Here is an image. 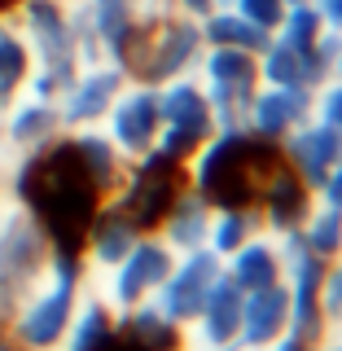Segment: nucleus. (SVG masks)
Listing matches in <instances>:
<instances>
[{
    "label": "nucleus",
    "instance_id": "20e7f679",
    "mask_svg": "<svg viewBox=\"0 0 342 351\" xmlns=\"http://www.w3.org/2000/svg\"><path fill=\"white\" fill-rule=\"evenodd\" d=\"M184 189H189V162H175L167 154L149 149V154H141V158L127 162L123 184L110 197L132 215V224H136L141 233H158L162 215L171 211V202Z\"/></svg>",
    "mask_w": 342,
    "mask_h": 351
},
{
    "label": "nucleus",
    "instance_id": "6e6552de",
    "mask_svg": "<svg viewBox=\"0 0 342 351\" xmlns=\"http://www.w3.org/2000/svg\"><path fill=\"white\" fill-rule=\"evenodd\" d=\"M219 272H224V259L211 246H193V250H184V259H175V268L154 290L149 303L162 316H171L175 325H189V321H197V312H202L211 285L219 281Z\"/></svg>",
    "mask_w": 342,
    "mask_h": 351
},
{
    "label": "nucleus",
    "instance_id": "393cba45",
    "mask_svg": "<svg viewBox=\"0 0 342 351\" xmlns=\"http://www.w3.org/2000/svg\"><path fill=\"white\" fill-rule=\"evenodd\" d=\"M228 277L250 294V290H263V285H272V281H285V259H281L277 246L250 237L241 250L228 255Z\"/></svg>",
    "mask_w": 342,
    "mask_h": 351
},
{
    "label": "nucleus",
    "instance_id": "7ed1b4c3",
    "mask_svg": "<svg viewBox=\"0 0 342 351\" xmlns=\"http://www.w3.org/2000/svg\"><path fill=\"white\" fill-rule=\"evenodd\" d=\"M53 237L40 211L18 189H0V321H9L18 294L49 268Z\"/></svg>",
    "mask_w": 342,
    "mask_h": 351
},
{
    "label": "nucleus",
    "instance_id": "e433bc0d",
    "mask_svg": "<svg viewBox=\"0 0 342 351\" xmlns=\"http://www.w3.org/2000/svg\"><path fill=\"white\" fill-rule=\"evenodd\" d=\"M334 80H342V49H338V58H334Z\"/></svg>",
    "mask_w": 342,
    "mask_h": 351
},
{
    "label": "nucleus",
    "instance_id": "473e14b6",
    "mask_svg": "<svg viewBox=\"0 0 342 351\" xmlns=\"http://www.w3.org/2000/svg\"><path fill=\"white\" fill-rule=\"evenodd\" d=\"M321 193H325V206H334V211H342V162H338V167L325 176Z\"/></svg>",
    "mask_w": 342,
    "mask_h": 351
},
{
    "label": "nucleus",
    "instance_id": "39448f33",
    "mask_svg": "<svg viewBox=\"0 0 342 351\" xmlns=\"http://www.w3.org/2000/svg\"><path fill=\"white\" fill-rule=\"evenodd\" d=\"M206 71V97L215 110V132L224 128H246V110L255 101L263 75H259V53L246 49H206L202 53Z\"/></svg>",
    "mask_w": 342,
    "mask_h": 351
},
{
    "label": "nucleus",
    "instance_id": "b1692460",
    "mask_svg": "<svg viewBox=\"0 0 342 351\" xmlns=\"http://www.w3.org/2000/svg\"><path fill=\"white\" fill-rule=\"evenodd\" d=\"M202 40L206 49H246V53H263L272 44V31L255 27L250 18H241L233 5H219L211 18H202Z\"/></svg>",
    "mask_w": 342,
    "mask_h": 351
},
{
    "label": "nucleus",
    "instance_id": "a878e982",
    "mask_svg": "<svg viewBox=\"0 0 342 351\" xmlns=\"http://www.w3.org/2000/svg\"><path fill=\"white\" fill-rule=\"evenodd\" d=\"M259 233V211L250 206H228V211L211 215V233H206V246L215 250L219 259H228L233 250H241L250 237Z\"/></svg>",
    "mask_w": 342,
    "mask_h": 351
},
{
    "label": "nucleus",
    "instance_id": "a19ab883",
    "mask_svg": "<svg viewBox=\"0 0 342 351\" xmlns=\"http://www.w3.org/2000/svg\"><path fill=\"white\" fill-rule=\"evenodd\" d=\"M329 351H342V343H338V347H329Z\"/></svg>",
    "mask_w": 342,
    "mask_h": 351
},
{
    "label": "nucleus",
    "instance_id": "1a4fd4ad",
    "mask_svg": "<svg viewBox=\"0 0 342 351\" xmlns=\"http://www.w3.org/2000/svg\"><path fill=\"white\" fill-rule=\"evenodd\" d=\"M101 123H106V136L119 145V154H123L127 162L141 158V154H149L154 141H158V132H162L158 88L127 80V88L114 97V106H110V114L101 119Z\"/></svg>",
    "mask_w": 342,
    "mask_h": 351
},
{
    "label": "nucleus",
    "instance_id": "c756f323",
    "mask_svg": "<svg viewBox=\"0 0 342 351\" xmlns=\"http://www.w3.org/2000/svg\"><path fill=\"white\" fill-rule=\"evenodd\" d=\"M316 110H321V123H329V128L342 132V80L334 88H325L321 101H316Z\"/></svg>",
    "mask_w": 342,
    "mask_h": 351
},
{
    "label": "nucleus",
    "instance_id": "4c0bfd02",
    "mask_svg": "<svg viewBox=\"0 0 342 351\" xmlns=\"http://www.w3.org/2000/svg\"><path fill=\"white\" fill-rule=\"evenodd\" d=\"M123 5H132V9H145V5H149V0H123Z\"/></svg>",
    "mask_w": 342,
    "mask_h": 351
},
{
    "label": "nucleus",
    "instance_id": "2eb2a0df",
    "mask_svg": "<svg viewBox=\"0 0 342 351\" xmlns=\"http://www.w3.org/2000/svg\"><path fill=\"white\" fill-rule=\"evenodd\" d=\"M136 237H141V228L132 224V215L114 197H106V202L97 206L93 224H88V233H84V246H80L84 268H114V263L136 246Z\"/></svg>",
    "mask_w": 342,
    "mask_h": 351
},
{
    "label": "nucleus",
    "instance_id": "a211bd4d",
    "mask_svg": "<svg viewBox=\"0 0 342 351\" xmlns=\"http://www.w3.org/2000/svg\"><path fill=\"white\" fill-rule=\"evenodd\" d=\"M158 101H162V128H189V132H197L202 141L215 136L211 97H206V88H197L189 75L162 84V88H158Z\"/></svg>",
    "mask_w": 342,
    "mask_h": 351
},
{
    "label": "nucleus",
    "instance_id": "dca6fc26",
    "mask_svg": "<svg viewBox=\"0 0 342 351\" xmlns=\"http://www.w3.org/2000/svg\"><path fill=\"white\" fill-rule=\"evenodd\" d=\"M281 145H285L290 167L299 171L312 189H321L325 176L342 162V132L329 128V123H303V128H294Z\"/></svg>",
    "mask_w": 342,
    "mask_h": 351
},
{
    "label": "nucleus",
    "instance_id": "c85d7f7f",
    "mask_svg": "<svg viewBox=\"0 0 342 351\" xmlns=\"http://www.w3.org/2000/svg\"><path fill=\"white\" fill-rule=\"evenodd\" d=\"M233 9H237L241 18H250L255 27H263V31H277L290 5H285V0H233Z\"/></svg>",
    "mask_w": 342,
    "mask_h": 351
},
{
    "label": "nucleus",
    "instance_id": "4468645a",
    "mask_svg": "<svg viewBox=\"0 0 342 351\" xmlns=\"http://www.w3.org/2000/svg\"><path fill=\"white\" fill-rule=\"evenodd\" d=\"M285 329H290V285L272 281V285H263V290H250L246 307H241L237 347L263 351V347L277 343V338H285Z\"/></svg>",
    "mask_w": 342,
    "mask_h": 351
},
{
    "label": "nucleus",
    "instance_id": "423d86ee",
    "mask_svg": "<svg viewBox=\"0 0 342 351\" xmlns=\"http://www.w3.org/2000/svg\"><path fill=\"white\" fill-rule=\"evenodd\" d=\"M206 53V40H202V22L184 18V14H162L154 22V36H149V49H145V62H141V75L136 84H149V88H162L180 75H189Z\"/></svg>",
    "mask_w": 342,
    "mask_h": 351
},
{
    "label": "nucleus",
    "instance_id": "c9c22d12",
    "mask_svg": "<svg viewBox=\"0 0 342 351\" xmlns=\"http://www.w3.org/2000/svg\"><path fill=\"white\" fill-rule=\"evenodd\" d=\"M0 351H22V347H18V338L9 334V325H5V321H0Z\"/></svg>",
    "mask_w": 342,
    "mask_h": 351
},
{
    "label": "nucleus",
    "instance_id": "412c9836",
    "mask_svg": "<svg viewBox=\"0 0 342 351\" xmlns=\"http://www.w3.org/2000/svg\"><path fill=\"white\" fill-rule=\"evenodd\" d=\"M114 325H119V334H123L136 351H180V343H184L180 325H175L171 316H162L149 299L136 303V307H127V312H119Z\"/></svg>",
    "mask_w": 342,
    "mask_h": 351
},
{
    "label": "nucleus",
    "instance_id": "9b49d317",
    "mask_svg": "<svg viewBox=\"0 0 342 351\" xmlns=\"http://www.w3.org/2000/svg\"><path fill=\"white\" fill-rule=\"evenodd\" d=\"M127 88L123 66L114 62H97V66H80V75L71 80V88L58 97L62 110V128L80 132V128H101V119L110 114L114 97Z\"/></svg>",
    "mask_w": 342,
    "mask_h": 351
},
{
    "label": "nucleus",
    "instance_id": "7c9ffc66",
    "mask_svg": "<svg viewBox=\"0 0 342 351\" xmlns=\"http://www.w3.org/2000/svg\"><path fill=\"white\" fill-rule=\"evenodd\" d=\"M325 312H329V321H342V268H329L325 272Z\"/></svg>",
    "mask_w": 342,
    "mask_h": 351
},
{
    "label": "nucleus",
    "instance_id": "f3484780",
    "mask_svg": "<svg viewBox=\"0 0 342 351\" xmlns=\"http://www.w3.org/2000/svg\"><path fill=\"white\" fill-rule=\"evenodd\" d=\"M66 136H71V149H75V158L84 162L88 180L97 184V193L101 197L119 193V184H123V176H127V158L119 154L114 141H110L101 128H80V132H66Z\"/></svg>",
    "mask_w": 342,
    "mask_h": 351
},
{
    "label": "nucleus",
    "instance_id": "bb28decb",
    "mask_svg": "<svg viewBox=\"0 0 342 351\" xmlns=\"http://www.w3.org/2000/svg\"><path fill=\"white\" fill-rule=\"evenodd\" d=\"M325 18H321V9L312 5V0H303V5H290L285 9V18H281V27L272 31L281 44H294V49H312V44H321L325 36Z\"/></svg>",
    "mask_w": 342,
    "mask_h": 351
},
{
    "label": "nucleus",
    "instance_id": "6ab92c4d",
    "mask_svg": "<svg viewBox=\"0 0 342 351\" xmlns=\"http://www.w3.org/2000/svg\"><path fill=\"white\" fill-rule=\"evenodd\" d=\"M241 307H246V290L228 277V268L219 272V281L211 285V294H206L202 312H197V325H202V338L211 347H228L237 343L241 334Z\"/></svg>",
    "mask_w": 342,
    "mask_h": 351
},
{
    "label": "nucleus",
    "instance_id": "aec40b11",
    "mask_svg": "<svg viewBox=\"0 0 342 351\" xmlns=\"http://www.w3.org/2000/svg\"><path fill=\"white\" fill-rule=\"evenodd\" d=\"M312 184L303 180L294 167H285L277 180L268 184V193H263L259 211L268 219V228H277V233H294V228L307 224V215H312Z\"/></svg>",
    "mask_w": 342,
    "mask_h": 351
},
{
    "label": "nucleus",
    "instance_id": "f03ea898",
    "mask_svg": "<svg viewBox=\"0 0 342 351\" xmlns=\"http://www.w3.org/2000/svg\"><path fill=\"white\" fill-rule=\"evenodd\" d=\"M84 281L88 268L80 250H53L49 268L18 294L14 312L5 321L22 351H58L66 325H71L75 307L84 299Z\"/></svg>",
    "mask_w": 342,
    "mask_h": 351
},
{
    "label": "nucleus",
    "instance_id": "58836bf2",
    "mask_svg": "<svg viewBox=\"0 0 342 351\" xmlns=\"http://www.w3.org/2000/svg\"><path fill=\"white\" fill-rule=\"evenodd\" d=\"M215 351H237V343H228V347H215Z\"/></svg>",
    "mask_w": 342,
    "mask_h": 351
},
{
    "label": "nucleus",
    "instance_id": "9d476101",
    "mask_svg": "<svg viewBox=\"0 0 342 351\" xmlns=\"http://www.w3.org/2000/svg\"><path fill=\"white\" fill-rule=\"evenodd\" d=\"M338 49H342V31L338 36L325 31L321 44H312V49H294V44H281L272 36V44L259 53V75L277 88H307V93H316L334 75Z\"/></svg>",
    "mask_w": 342,
    "mask_h": 351
},
{
    "label": "nucleus",
    "instance_id": "f704fd0d",
    "mask_svg": "<svg viewBox=\"0 0 342 351\" xmlns=\"http://www.w3.org/2000/svg\"><path fill=\"white\" fill-rule=\"evenodd\" d=\"M272 351H321V347H312V343H299V338H277V343H272Z\"/></svg>",
    "mask_w": 342,
    "mask_h": 351
},
{
    "label": "nucleus",
    "instance_id": "f8f14e48",
    "mask_svg": "<svg viewBox=\"0 0 342 351\" xmlns=\"http://www.w3.org/2000/svg\"><path fill=\"white\" fill-rule=\"evenodd\" d=\"M58 136H66L62 128V110L58 101L49 97H36V93H22L0 110V141L18 154V158H36L40 149H49Z\"/></svg>",
    "mask_w": 342,
    "mask_h": 351
},
{
    "label": "nucleus",
    "instance_id": "5701e85b",
    "mask_svg": "<svg viewBox=\"0 0 342 351\" xmlns=\"http://www.w3.org/2000/svg\"><path fill=\"white\" fill-rule=\"evenodd\" d=\"M114 329H119L114 325V307L106 299H97V294H88V299H80V307H75L58 351H101L110 338H114Z\"/></svg>",
    "mask_w": 342,
    "mask_h": 351
},
{
    "label": "nucleus",
    "instance_id": "0eeeda50",
    "mask_svg": "<svg viewBox=\"0 0 342 351\" xmlns=\"http://www.w3.org/2000/svg\"><path fill=\"white\" fill-rule=\"evenodd\" d=\"M171 268H175V250L158 233H141L136 246H132L114 268H106L110 272V299L106 303L114 307V316H119V312H127V307L154 299V290L167 281Z\"/></svg>",
    "mask_w": 342,
    "mask_h": 351
},
{
    "label": "nucleus",
    "instance_id": "ea45409f",
    "mask_svg": "<svg viewBox=\"0 0 342 351\" xmlns=\"http://www.w3.org/2000/svg\"><path fill=\"white\" fill-rule=\"evenodd\" d=\"M285 5H303V0H285Z\"/></svg>",
    "mask_w": 342,
    "mask_h": 351
},
{
    "label": "nucleus",
    "instance_id": "72a5a7b5",
    "mask_svg": "<svg viewBox=\"0 0 342 351\" xmlns=\"http://www.w3.org/2000/svg\"><path fill=\"white\" fill-rule=\"evenodd\" d=\"M312 5L321 9V18H325L329 31H342V0H312Z\"/></svg>",
    "mask_w": 342,
    "mask_h": 351
},
{
    "label": "nucleus",
    "instance_id": "2f4dec72",
    "mask_svg": "<svg viewBox=\"0 0 342 351\" xmlns=\"http://www.w3.org/2000/svg\"><path fill=\"white\" fill-rule=\"evenodd\" d=\"M215 9H219V0H175V14H184V18H193V22L211 18Z\"/></svg>",
    "mask_w": 342,
    "mask_h": 351
},
{
    "label": "nucleus",
    "instance_id": "cd10ccee",
    "mask_svg": "<svg viewBox=\"0 0 342 351\" xmlns=\"http://www.w3.org/2000/svg\"><path fill=\"white\" fill-rule=\"evenodd\" d=\"M299 233H303V246L312 250V255H321V259H329V263L342 255V211H334V206L312 211Z\"/></svg>",
    "mask_w": 342,
    "mask_h": 351
},
{
    "label": "nucleus",
    "instance_id": "4be33fe9",
    "mask_svg": "<svg viewBox=\"0 0 342 351\" xmlns=\"http://www.w3.org/2000/svg\"><path fill=\"white\" fill-rule=\"evenodd\" d=\"M162 241L171 250H193V246H206V233H211V202H206L197 189H184L180 197L171 202V211L162 215Z\"/></svg>",
    "mask_w": 342,
    "mask_h": 351
},
{
    "label": "nucleus",
    "instance_id": "ddd939ff",
    "mask_svg": "<svg viewBox=\"0 0 342 351\" xmlns=\"http://www.w3.org/2000/svg\"><path fill=\"white\" fill-rule=\"evenodd\" d=\"M316 110V97L307 88H277L268 84L263 93H255V101L246 110V128L259 132L268 141H285L294 128L307 123V114Z\"/></svg>",
    "mask_w": 342,
    "mask_h": 351
},
{
    "label": "nucleus",
    "instance_id": "f257e3e1",
    "mask_svg": "<svg viewBox=\"0 0 342 351\" xmlns=\"http://www.w3.org/2000/svg\"><path fill=\"white\" fill-rule=\"evenodd\" d=\"M290 167L281 141H268L250 128H224L193 154V189L211 202V211L250 206L259 211L263 193Z\"/></svg>",
    "mask_w": 342,
    "mask_h": 351
},
{
    "label": "nucleus",
    "instance_id": "79ce46f5",
    "mask_svg": "<svg viewBox=\"0 0 342 351\" xmlns=\"http://www.w3.org/2000/svg\"><path fill=\"white\" fill-rule=\"evenodd\" d=\"M219 5H233V0H219Z\"/></svg>",
    "mask_w": 342,
    "mask_h": 351
}]
</instances>
